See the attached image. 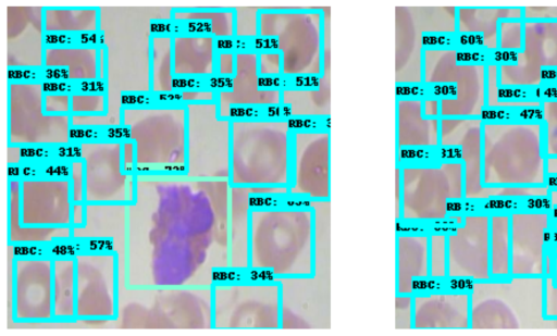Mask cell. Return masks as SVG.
<instances>
[{"label":"cell","mask_w":557,"mask_h":336,"mask_svg":"<svg viewBox=\"0 0 557 336\" xmlns=\"http://www.w3.org/2000/svg\"><path fill=\"white\" fill-rule=\"evenodd\" d=\"M547 160L539 120L483 121V186H546Z\"/></svg>","instance_id":"obj_1"},{"label":"cell","mask_w":557,"mask_h":336,"mask_svg":"<svg viewBox=\"0 0 557 336\" xmlns=\"http://www.w3.org/2000/svg\"><path fill=\"white\" fill-rule=\"evenodd\" d=\"M544 277L509 276L469 287L470 328L530 329L557 321L543 315Z\"/></svg>","instance_id":"obj_2"},{"label":"cell","mask_w":557,"mask_h":336,"mask_svg":"<svg viewBox=\"0 0 557 336\" xmlns=\"http://www.w3.org/2000/svg\"><path fill=\"white\" fill-rule=\"evenodd\" d=\"M496 66L499 88L541 99L543 89L557 83V21L523 20L522 49Z\"/></svg>","instance_id":"obj_3"},{"label":"cell","mask_w":557,"mask_h":336,"mask_svg":"<svg viewBox=\"0 0 557 336\" xmlns=\"http://www.w3.org/2000/svg\"><path fill=\"white\" fill-rule=\"evenodd\" d=\"M447 73H442L444 96L438 100L440 119L480 117L487 104L490 58L479 50L445 48Z\"/></svg>","instance_id":"obj_4"},{"label":"cell","mask_w":557,"mask_h":336,"mask_svg":"<svg viewBox=\"0 0 557 336\" xmlns=\"http://www.w3.org/2000/svg\"><path fill=\"white\" fill-rule=\"evenodd\" d=\"M490 213L465 212L446 234L447 279L473 283L492 278Z\"/></svg>","instance_id":"obj_5"},{"label":"cell","mask_w":557,"mask_h":336,"mask_svg":"<svg viewBox=\"0 0 557 336\" xmlns=\"http://www.w3.org/2000/svg\"><path fill=\"white\" fill-rule=\"evenodd\" d=\"M508 213L510 274L512 276H548L552 225L549 211L518 209Z\"/></svg>","instance_id":"obj_6"},{"label":"cell","mask_w":557,"mask_h":336,"mask_svg":"<svg viewBox=\"0 0 557 336\" xmlns=\"http://www.w3.org/2000/svg\"><path fill=\"white\" fill-rule=\"evenodd\" d=\"M482 125L480 117L440 119V145L454 150L463 164L465 200L482 203L492 198V187L482 184Z\"/></svg>","instance_id":"obj_7"},{"label":"cell","mask_w":557,"mask_h":336,"mask_svg":"<svg viewBox=\"0 0 557 336\" xmlns=\"http://www.w3.org/2000/svg\"><path fill=\"white\" fill-rule=\"evenodd\" d=\"M510 18L523 20V7L457 8V34L471 38L467 49L479 50L493 62L498 50L499 23Z\"/></svg>","instance_id":"obj_8"},{"label":"cell","mask_w":557,"mask_h":336,"mask_svg":"<svg viewBox=\"0 0 557 336\" xmlns=\"http://www.w3.org/2000/svg\"><path fill=\"white\" fill-rule=\"evenodd\" d=\"M490 257L492 278L511 276L508 212L490 213Z\"/></svg>","instance_id":"obj_9"},{"label":"cell","mask_w":557,"mask_h":336,"mask_svg":"<svg viewBox=\"0 0 557 336\" xmlns=\"http://www.w3.org/2000/svg\"><path fill=\"white\" fill-rule=\"evenodd\" d=\"M540 122L545 154L547 159H557V83L543 89Z\"/></svg>","instance_id":"obj_10"},{"label":"cell","mask_w":557,"mask_h":336,"mask_svg":"<svg viewBox=\"0 0 557 336\" xmlns=\"http://www.w3.org/2000/svg\"><path fill=\"white\" fill-rule=\"evenodd\" d=\"M523 20H502L498 29V50L495 63L511 61L513 54L522 49Z\"/></svg>","instance_id":"obj_11"},{"label":"cell","mask_w":557,"mask_h":336,"mask_svg":"<svg viewBox=\"0 0 557 336\" xmlns=\"http://www.w3.org/2000/svg\"><path fill=\"white\" fill-rule=\"evenodd\" d=\"M543 315L547 321H557V285L549 276L544 277Z\"/></svg>","instance_id":"obj_12"},{"label":"cell","mask_w":557,"mask_h":336,"mask_svg":"<svg viewBox=\"0 0 557 336\" xmlns=\"http://www.w3.org/2000/svg\"><path fill=\"white\" fill-rule=\"evenodd\" d=\"M523 20L557 21V7H523Z\"/></svg>","instance_id":"obj_13"},{"label":"cell","mask_w":557,"mask_h":336,"mask_svg":"<svg viewBox=\"0 0 557 336\" xmlns=\"http://www.w3.org/2000/svg\"><path fill=\"white\" fill-rule=\"evenodd\" d=\"M548 211L552 219H557V188H549Z\"/></svg>","instance_id":"obj_14"},{"label":"cell","mask_w":557,"mask_h":336,"mask_svg":"<svg viewBox=\"0 0 557 336\" xmlns=\"http://www.w3.org/2000/svg\"><path fill=\"white\" fill-rule=\"evenodd\" d=\"M548 276L557 285V254L550 256V266Z\"/></svg>","instance_id":"obj_15"},{"label":"cell","mask_w":557,"mask_h":336,"mask_svg":"<svg viewBox=\"0 0 557 336\" xmlns=\"http://www.w3.org/2000/svg\"><path fill=\"white\" fill-rule=\"evenodd\" d=\"M549 242H557V219H552Z\"/></svg>","instance_id":"obj_16"}]
</instances>
